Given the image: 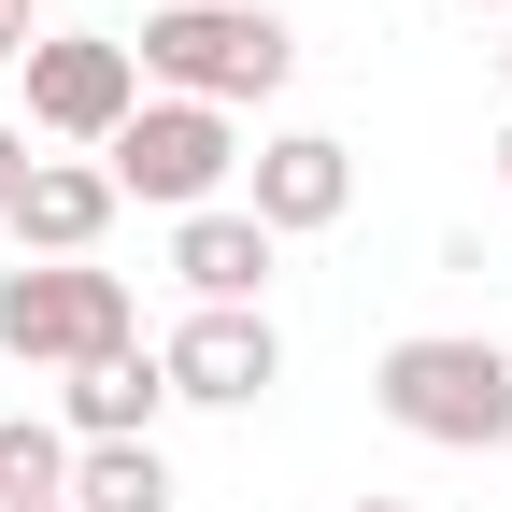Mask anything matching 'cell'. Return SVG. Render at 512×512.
<instances>
[{"label": "cell", "mask_w": 512, "mask_h": 512, "mask_svg": "<svg viewBox=\"0 0 512 512\" xmlns=\"http://www.w3.org/2000/svg\"><path fill=\"white\" fill-rule=\"evenodd\" d=\"M128 72H143L157 100L242 114V100H271V86L299 72V29L271 15V0H171V15H143V43H128Z\"/></svg>", "instance_id": "6da1fadb"}, {"label": "cell", "mask_w": 512, "mask_h": 512, "mask_svg": "<svg viewBox=\"0 0 512 512\" xmlns=\"http://www.w3.org/2000/svg\"><path fill=\"white\" fill-rule=\"evenodd\" d=\"M370 399L399 441H427V456H498L512 441V356L470 342V328H413L370 356Z\"/></svg>", "instance_id": "7a4b0ae2"}, {"label": "cell", "mask_w": 512, "mask_h": 512, "mask_svg": "<svg viewBox=\"0 0 512 512\" xmlns=\"http://www.w3.org/2000/svg\"><path fill=\"white\" fill-rule=\"evenodd\" d=\"M143 342V313H128V271L100 256H29V271H0V356L29 370H100Z\"/></svg>", "instance_id": "3957f363"}, {"label": "cell", "mask_w": 512, "mask_h": 512, "mask_svg": "<svg viewBox=\"0 0 512 512\" xmlns=\"http://www.w3.org/2000/svg\"><path fill=\"white\" fill-rule=\"evenodd\" d=\"M100 171H114V200H157V214H214V185L242 171V128L228 114H200V100H143L100 143Z\"/></svg>", "instance_id": "277c9868"}, {"label": "cell", "mask_w": 512, "mask_h": 512, "mask_svg": "<svg viewBox=\"0 0 512 512\" xmlns=\"http://www.w3.org/2000/svg\"><path fill=\"white\" fill-rule=\"evenodd\" d=\"M128 114H143L128 43H86V29H43V43H29V128H57V143H114Z\"/></svg>", "instance_id": "5b68a950"}, {"label": "cell", "mask_w": 512, "mask_h": 512, "mask_svg": "<svg viewBox=\"0 0 512 512\" xmlns=\"http://www.w3.org/2000/svg\"><path fill=\"white\" fill-rule=\"evenodd\" d=\"M157 370H171V399H200V413H256L285 384V328L271 313H185L157 342Z\"/></svg>", "instance_id": "8992f818"}, {"label": "cell", "mask_w": 512, "mask_h": 512, "mask_svg": "<svg viewBox=\"0 0 512 512\" xmlns=\"http://www.w3.org/2000/svg\"><path fill=\"white\" fill-rule=\"evenodd\" d=\"M271 242H313V228H342L356 214V143H328V128H271L256 143V200H242Z\"/></svg>", "instance_id": "52a82bcc"}, {"label": "cell", "mask_w": 512, "mask_h": 512, "mask_svg": "<svg viewBox=\"0 0 512 512\" xmlns=\"http://www.w3.org/2000/svg\"><path fill=\"white\" fill-rule=\"evenodd\" d=\"M271 228H256L242 200H214V214H171V271H185V299H200V313H256V299H271Z\"/></svg>", "instance_id": "ba28073f"}, {"label": "cell", "mask_w": 512, "mask_h": 512, "mask_svg": "<svg viewBox=\"0 0 512 512\" xmlns=\"http://www.w3.org/2000/svg\"><path fill=\"white\" fill-rule=\"evenodd\" d=\"M114 214H128V200H114V171H100V157H43V171H29V200L0 214V228H15L29 256H100Z\"/></svg>", "instance_id": "9c48e42d"}, {"label": "cell", "mask_w": 512, "mask_h": 512, "mask_svg": "<svg viewBox=\"0 0 512 512\" xmlns=\"http://www.w3.org/2000/svg\"><path fill=\"white\" fill-rule=\"evenodd\" d=\"M157 413H171V370L143 342L100 356V370H72V441H157Z\"/></svg>", "instance_id": "30bf717a"}, {"label": "cell", "mask_w": 512, "mask_h": 512, "mask_svg": "<svg viewBox=\"0 0 512 512\" xmlns=\"http://www.w3.org/2000/svg\"><path fill=\"white\" fill-rule=\"evenodd\" d=\"M72 512H171L157 441H72Z\"/></svg>", "instance_id": "8fae6325"}, {"label": "cell", "mask_w": 512, "mask_h": 512, "mask_svg": "<svg viewBox=\"0 0 512 512\" xmlns=\"http://www.w3.org/2000/svg\"><path fill=\"white\" fill-rule=\"evenodd\" d=\"M0 512H72V427L0 413Z\"/></svg>", "instance_id": "7c38bea8"}, {"label": "cell", "mask_w": 512, "mask_h": 512, "mask_svg": "<svg viewBox=\"0 0 512 512\" xmlns=\"http://www.w3.org/2000/svg\"><path fill=\"white\" fill-rule=\"evenodd\" d=\"M29 171H43V157H29V128H15V114H0V214H15V200H29Z\"/></svg>", "instance_id": "4fadbf2b"}, {"label": "cell", "mask_w": 512, "mask_h": 512, "mask_svg": "<svg viewBox=\"0 0 512 512\" xmlns=\"http://www.w3.org/2000/svg\"><path fill=\"white\" fill-rule=\"evenodd\" d=\"M0 57H29V15H0Z\"/></svg>", "instance_id": "5bb4252c"}, {"label": "cell", "mask_w": 512, "mask_h": 512, "mask_svg": "<svg viewBox=\"0 0 512 512\" xmlns=\"http://www.w3.org/2000/svg\"><path fill=\"white\" fill-rule=\"evenodd\" d=\"M498 200H512V128H498Z\"/></svg>", "instance_id": "9a60e30c"}, {"label": "cell", "mask_w": 512, "mask_h": 512, "mask_svg": "<svg viewBox=\"0 0 512 512\" xmlns=\"http://www.w3.org/2000/svg\"><path fill=\"white\" fill-rule=\"evenodd\" d=\"M342 512H413V498H342Z\"/></svg>", "instance_id": "2e32d148"}, {"label": "cell", "mask_w": 512, "mask_h": 512, "mask_svg": "<svg viewBox=\"0 0 512 512\" xmlns=\"http://www.w3.org/2000/svg\"><path fill=\"white\" fill-rule=\"evenodd\" d=\"M470 15H512V0H470Z\"/></svg>", "instance_id": "e0dca14e"}, {"label": "cell", "mask_w": 512, "mask_h": 512, "mask_svg": "<svg viewBox=\"0 0 512 512\" xmlns=\"http://www.w3.org/2000/svg\"><path fill=\"white\" fill-rule=\"evenodd\" d=\"M498 86H512V43H498Z\"/></svg>", "instance_id": "ac0fdd59"}, {"label": "cell", "mask_w": 512, "mask_h": 512, "mask_svg": "<svg viewBox=\"0 0 512 512\" xmlns=\"http://www.w3.org/2000/svg\"><path fill=\"white\" fill-rule=\"evenodd\" d=\"M0 15H29V0H0Z\"/></svg>", "instance_id": "d6986e66"}, {"label": "cell", "mask_w": 512, "mask_h": 512, "mask_svg": "<svg viewBox=\"0 0 512 512\" xmlns=\"http://www.w3.org/2000/svg\"><path fill=\"white\" fill-rule=\"evenodd\" d=\"M143 15H171V0H143Z\"/></svg>", "instance_id": "ffe728a7"}]
</instances>
